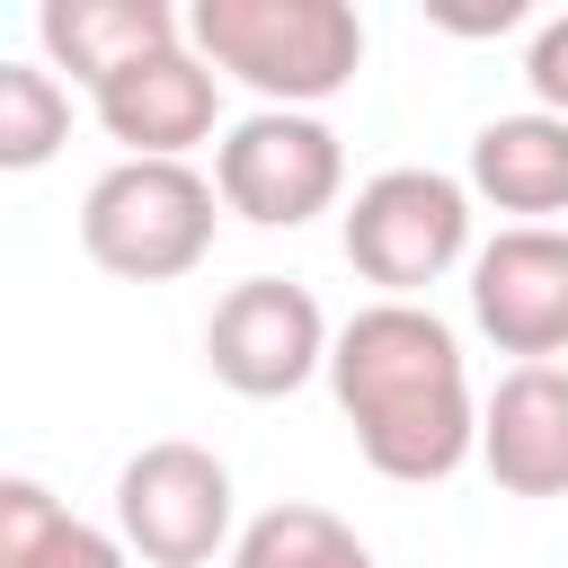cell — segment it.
Instances as JSON below:
<instances>
[{
	"label": "cell",
	"instance_id": "cell-1",
	"mask_svg": "<svg viewBox=\"0 0 568 568\" xmlns=\"http://www.w3.org/2000/svg\"><path fill=\"white\" fill-rule=\"evenodd\" d=\"M328 390L355 426V453L399 488H435L462 462H479L470 364L426 302H364L328 346Z\"/></svg>",
	"mask_w": 568,
	"mask_h": 568
},
{
	"label": "cell",
	"instance_id": "cell-2",
	"mask_svg": "<svg viewBox=\"0 0 568 568\" xmlns=\"http://www.w3.org/2000/svg\"><path fill=\"white\" fill-rule=\"evenodd\" d=\"M186 44L222 80H240L293 115H311L320 98H337L364 71V18L346 0H195Z\"/></svg>",
	"mask_w": 568,
	"mask_h": 568
},
{
	"label": "cell",
	"instance_id": "cell-3",
	"mask_svg": "<svg viewBox=\"0 0 568 568\" xmlns=\"http://www.w3.org/2000/svg\"><path fill=\"white\" fill-rule=\"evenodd\" d=\"M213 222H222V186L195 160H115L80 195V248L124 284L195 275L213 257Z\"/></svg>",
	"mask_w": 568,
	"mask_h": 568
},
{
	"label": "cell",
	"instance_id": "cell-4",
	"mask_svg": "<svg viewBox=\"0 0 568 568\" xmlns=\"http://www.w3.org/2000/svg\"><path fill=\"white\" fill-rule=\"evenodd\" d=\"M337 240H346V266L364 284H382V302H417L426 284H444L453 266L479 257V240H470V178L382 169V178L355 186Z\"/></svg>",
	"mask_w": 568,
	"mask_h": 568
},
{
	"label": "cell",
	"instance_id": "cell-5",
	"mask_svg": "<svg viewBox=\"0 0 568 568\" xmlns=\"http://www.w3.org/2000/svg\"><path fill=\"white\" fill-rule=\"evenodd\" d=\"M115 532L133 559L151 568H213L240 532H231V462L160 435L115 470Z\"/></svg>",
	"mask_w": 568,
	"mask_h": 568
},
{
	"label": "cell",
	"instance_id": "cell-6",
	"mask_svg": "<svg viewBox=\"0 0 568 568\" xmlns=\"http://www.w3.org/2000/svg\"><path fill=\"white\" fill-rule=\"evenodd\" d=\"M213 186H222V213L257 222V231H293L311 213L337 204L346 186V142L320 124V115H293V106H257L240 115L222 142H213Z\"/></svg>",
	"mask_w": 568,
	"mask_h": 568
},
{
	"label": "cell",
	"instance_id": "cell-7",
	"mask_svg": "<svg viewBox=\"0 0 568 568\" xmlns=\"http://www.w3.org/2000/svg\"><path fill=\"white\" fill-rule=\"evenodd\" d=\"M328 311L293 275H240L204 320V373L240 399H293L311 373H328Z\"/></svg>",
	"mask_w": 568,
	"mask_h": 568
},
{
	"label": "cell",
	"instance_id": "cell-8",
	"mask_svg": "<svg viewBox=\"0 0 568 568\" xmlns=\"http://www.w3.org/2000/svg\"><path fill=\"white\" fill-rule=\"evenodd\" d=\"M470 320L515 364L568 355V231L559 222H506L470 257Z\"/></svg>",
	"mask_w": 568,
	"mask_h": 568
},
{
	"label": "cell",
	"instance_id": "cell-9",
	"mask_svg": "<svg viewBox=\"0 0 568 568\" xmlns=\"http://www.w3.org/2000/svg\"><path fill=\"white\" fill-rule=\"evenodd\" d=\"M89 106H98L106 142H124V160H186L222 124V71L195 44H169V53L133 62L124 80H106Z\"/></svg>",
	"mask_w": 568,
	"mask_h": 568
},
{
	"label": "cell",
	"instance_id": "cell-10",
	"mask_svg": "<svg viewBox=\"0 0 568 568\" xmlns=\"http://www.w3.org/2000/svg\"><path fill=\"white\" fill-rule=\"evenodd\" d=\"M479 470L506 497H568V364H506L479 399Z\"/></svg>",
	"mask_w": 568,
	"mask_h": 568
},
{
	"label": "cell",
	"instance_id": "cell-11",
	"mask_svg": "<svg viewBox=\"0 0 568 568\" xmlns=\"http://www.w3.org/2000/svg\"><path fill=\"white\" fill-rule=\"evenodd\" d=\"M36 44H44L53 71H71V80L98 98V89L124 80L133 62L186 44V18H178L169 0H44V9H36Z\"/></svg>",
	"mask_w": 568,
	"mask_h": 568
},
{
	"label": "cell",
	"instance_id": "cell-12",
	"mask_svg": "<svg viewBox=\"0 0 568 568\" xmlns=\"http://www.w3.org/2000/svg\"><path fill=\"white\" fill-rule=\"evenodd\" d=\"M470 195L515 213V222H550L568 213V115H488L470 133Z\"/></svg>",
	"mask_w": 568,
	"mask_h": 568
},
{
	"label": "cell",
	"instance_id": "cell-13",
	"mask_svg": "<svg viewBox=\"0 0 568 568\" xmlns=\"http://www.w3.org/2000/svg\"><path fill=\"white\" fill-rule=\"evenodd\" d=\"M0 568H133V550L80 524L44 479H0Z\"/></svg>",
	"mask_w": 568,
	"mask_h": 568
},
{
	"label": "cell",
	"instance_id": "cell-14",
	"mask_svg": "<svg viewBox=\"0 0 568 568\" xmlns=\"http://www.w3.org/2000/svg\"><path fill=\"white\" fill-rule=\"evenodd\" d=\"M231 568H382V559H373V550L355 541V524H337L328 506L284 497V506H266L257 524H240Z\"/></svg>",
	"mask_w": 568,
	"mask_h": 568
},
{
	"label": "cell",
	"instance_id": "cell-15",
	"mask_svg": "<svg viewBox=\"0 0 568 568\" xmlns=\"http://www.w3.org/2000/svg\"><path fill=\"white\" fill-rule=\"evenodd\" d=\"M71 142V89L53 62H0V169H44Z\"/></svg>",
	"mask_w": 568,
	"mask_h": 568
},
{
	"label": "cell",
	"instance_id": "cell-16",
	"mask_svg": "<svg viewBox=\"0 0 568 568\" xmlns=\"http://www.w3.org/2000/svg\"><path fill=\"white\" fill-rule=\"evenodd\" d=\"M524 80H532L541 115H568V9H559V18H541L532 53H524Z\"/></svg>",
	"mask_w": 568,
	"mask_h": 568
}]
</instances>
